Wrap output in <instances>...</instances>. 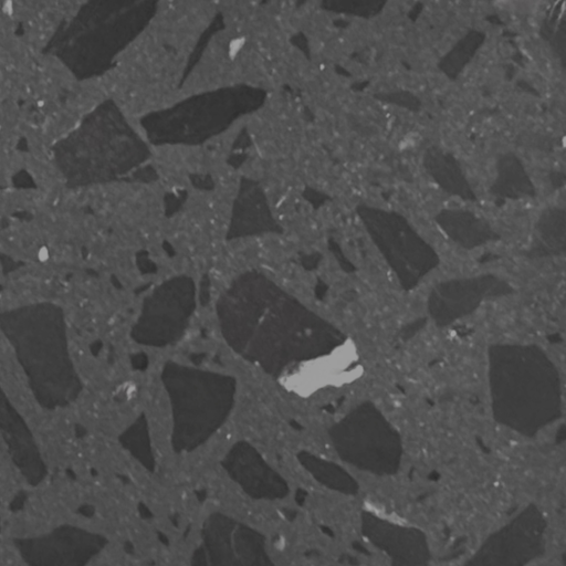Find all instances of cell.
I'll list each match as a JSON object with an SVG mask.
<instances>
[{
	"mask_svg": "<svg viewBox=\"0 0 566 566\" xmlns=\"http://www.w3.org/2000/svg\"><path fill=\"white\" fill-rule=\"evenodd\" d=\"M489 364L493 413L499 422L533 434L558 418V371L541 348L494 345Z\"/></svg>",
	"mask_w": 566,
	"mask_h": 566,
	"instance_id": "cell-1",
	"label": "cell"
},
{
	"mask_svg": "<svg viewBox=\"0 0 566 566\" xmlns=\"http://www.w3.org/2000/svg\"><path fill=\"white\" fill-rule=\"evenodd\" d=\"M331 433L339 450L352 458H391L399 448L398 433L370 402L350 411Z\"/></svg>",
	"mask_w": 566,
	"mask_h": 566,
	"instance_id": "cell-2",
	"label": "cell"
},
{
	"mask_svg": "<svg viewBox=\"0 0 566 566\" xmlns=\"http://www.w3.org/2000/svg\"><path fill=\"white\" fill-rule=\"evenodd\" d=\"M217 14V2L164 1L146 28L166 48L188 59Z\"/></svg>",
	"mask_w": 566,
	"mask_h": 566,
	"instance_id": "cell-3",
	"label": "cell"
},
{
	"mask_svg": "<svg viewBox=\"0 0 566 566\" xmlns=\"http://www.w3.org/2000/svg\"><path fill=\"white\" fill-rule=\"evenodd\" d=\"M96 537L75 526L63 525L39 537L17 542L29 566H85L96 548Z\"/></svg>",
	"mask_w": 566,
	"mask_h": 566,
	"instance_id": "cell-4",
	"label": "cell"
},
{
	"mask_svg": "<svg viewBox=\"0 0 566 566\" xmlns=\"http://www.w3.org/2000/svg\"><path fill=\"white\" fill-rule=\"evenodd\" d=\"M512 287L493 275L453 280L434 287L429 311L439 325H447L470 314L483 301L511 293Z\"/></svg>",
	"mask_w": 566,
	"mask_h": 566,
	"instance_id": "cell-5",
	"label": "cell"
},
{
	"mask_svg": "<svg viewBox=\"0 0 566 566\" xmlns=\"http://www.w3.org/2000/svg\"><path fill=\"white\" fill-rule=\"evenodd\" d=\"M229 34L223 29L214 33L192 70L182 78L179 93L184 99L221 88L240 85L228 49Z\"/></svg>",
	"mask_w": 566,
	"mask_h": 566,
	"instance_id": "cell-6",
	"label": "cell"
},
{
	"mask_svg": "<svg viewBox=\"0 0 566 566\" xmlns=\"http://www.w3.org/2000/svg\"><path fill=\"white\" fill-rule=\"evenodd\" d=\"M149 161L165 192L187 191L193 176H208L201 145H153Z\"/></svg>",
	"mask_w": 566,
	"mask_h": 566,
	"instance_id": "cell-7",
	"label": "cell"
},
{
	"mask_svg": "<svg viewBox=\"0 0 566 566\" xmlns=\"http://www.w3.org/2000/svg\"><path fill=\"white\" fill-rule=\"evenodd\" d=\"M446 208L449 210H459L463 206V201L458 196H452L446 201Z\"/></svg>",
	"mask_w": 566,
	"mask_h": 566,
	"instance_id": "cell-8",
	"label": "cell"
},
{
	"mask_svg": "<svg viewBox=\"0 0 566 566\" xmlns=\"http://www.w3.org/2000/svg\"><path fill=\"white\" fill-rule=\"evenodd\" d=\"M501 52L503 55H511L513 52V49L509 43H503L501 45Z\"/></svg>",
	"mask_w": 566,
	"mask_h": 566,
	"instance_id": "cell-9",
	"label": "cell"
},
{
	"mask_svg": "<svg viewBox=\"0 0 566 566\" xmlns=\"http://www.w3.org/2000/svg\"><path fill=\"white\" fill-rule=\"evenodd\" d=\"M48 256H49V252H48L46 248H44V247H43V248H41V250L39 251V258H40L42 261H44V260H46V259H48Z\"/></svg>",
	"mask_w": 566,
	"mask_h": 566,
	"instance_id": "cell-10",
	"label": "cell"
}]
</instances>
